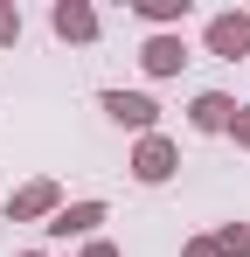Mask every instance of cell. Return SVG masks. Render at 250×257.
<instances>
[{
    "label": "cell",
    "instance_id": "obj_1",
    "mask_svg": "<svg viewBox=\"0 0 250 257\" xmlns=\"http://www.w3.org/2000/svg\"><path fill=\"white\" fill-rule=\"evenodd\" d=\"M97 111H104L111 125L139 132V139H146V132H160V104H153L146 90H104V97H97Z\"/></svg>",
    "mask_w": 250,
    "mask_h": 257
},
{
    "label": "cell",
    "instance_id": "obj_2",
    "mask_svg": "<svg viewBox=\"0 0 250 257\" xmlns=\"http://www.w3.org/2000/svg\"><path fill=\"white\" fill-rule=\"evenodd\" d=\"M174 167H181V146H174L167 132H146V139L132 146V181H139V188H160V181H174Z\"/></svg>",
    "mask_w": 250,
    "mask_h": 257
},
{
    "label": "cell",
    "instance_id": "obj_3",
    "mask_svg": "<svg viewBox=\"0 0 250 257\" xmlns=\"http://www.w3.org/2000/svg\"><path fill=\"white\" fill-rule=\"evenodd\" d=\"M104 222H111V209H104V202H63L42 229H49V243H70V236H83V243H90Z\"/></svg>",
    "mask_w": 250,
    "mask_h": 257
},
{
    "label": "cell",
    "instance_id": "obj_4",
    "mask_svg": "<svg viewBox=\"0 0 250 257\" xmlns=\"http://www.w3.org/2000/svg\"><path fill=\"white\" fill-rule=\"evenodd\" d=\"M56 209H63V188H56L49 174H35V181H21V188L7 195V222H49Z\"/></svg>",
    "mask_w": 250,
    "mask_h": 257
},
{
    "label": "cell",
    "instance_id": "obj_5",
    "mask_svg": "<svg viewBox=\"0 0 250 257\" xmlns=\"http://www.w3.org/2000/svg\"><path fill=\"white\" fill-rule=\"evenodd\" d=\"M202 42H208V56H222V63H243V56H250V14H243V7L215 14Z\"/></svg>",
    "mask_w": 250,
    "mask_h": 257
},
{
    "label": "cell",
    "instance_id": "obj_6",
    "mask_svg": "<svg viewBox=\"0 0 250 257\" xmlns=\"http://www.w3.org/2000/svg\"><path fill=\"white\" fill-rule=\"evenodd\" d=\"M49 28H56L63 42H97V28H104V21H97V7H90V0H56V7H49Z\"/></svg>",
    "mask_w": 250,
    "mask_h": 257
},
{
    "label": "cell",
    "instance_id": "obj_7",
    "mask_svg": "<svg viewBox=\"0 0 250 257\" xmlns=\"http://www.w3.org/2000/svg\"><path fill=\"white\" fill-rule=\"evenodd\" d=\"M181 63H188V42L181 35H146L139 42V70L146 77H181Z\"/></svg>",
    "mask_w": 250,
    "mask_h": 257
},
{
    "label": "cell",
    "instance_id": "obj_8",
    "mask_svg": "<svg viewBox=\"0 0 250 257\" xmlns=\"http://www.w3.org/2000/svg\"><path fill=\"white\" fill-rule=\"evenodd\" d=\"M229 118H236V97H229V90H202V97L188 104V125L195 132H229Z\"/></svg>",
    "mask_w": 250,
    "mask_h": 257
},
{
    "label": "cell",
    "instance_id": "obj_9",
    "mask_svg": "<svg viewBox=\"0 0 250 257\" xmlns=\"http://www.w3.org/2000/svg\"><path fill=\"white\" fill-rule=\"evenodd\" d=\"M215 250L222 257H250V222H222L215 229Z\"/></svg>",
    "mask_w": 250,
    "mask_h": 257
},
{
    "label": "cell",
    "instance_id": "obj_10",
    "mask_svg": "<svg viewBox=\"0 0 250 257\" xmlns=\"http://www.w3.org/2000/svg\"><path fill=\"white\" fill-rule=\"evenodd\" d=\"M14 42H21V7L0 0V49H14Z\"/></svg>",
    "mask_w": 250,
    "mask_h": 257
},
{
    "label": "cell",
    "instance_id": "obj_11",
    "mask_svg": "<svg viewBox=\"0 0 250 257\" xmlns=\"http://www.w3.org/2000/svg\"><path fill=\"white\" fill-rule=\"evenodd\" d=\"M229 139H236V146L250 153V104H236V118H229Z\"/></svg>",
    "mask_w": 250,
    "mask_h": 257
},
{
    "label": "cell",
    "instance_id": "obj_12",
    "mask_svg": "<svg viewBox=\"0 0 250 257\" xmlns=\"http://www.w3.org/2000/svg\"><path fill=\"white\" fill-rule=\"evenodd\" d=\"M181 257H222V250H215V236H188V243H181Z\"/></svg>",
    "mask_w": 250,
    "mask_h": 257
},
{
    "label": "cell",
    "instance_id": "obj_13",
    "mask_svg": "<svg viewBox=\"0 0 250 257\" xmlns=\"http://www.w3.org/2000/svg\"><path fill=\"white\" fill-rule=\"evenodd\" d=\"M83 257H118V243H111V236H90V243H83Z\"/></svg>",
    "mask_w": 250,
    "mask_h": 257
},
{
    "label": "cell",
    "instance_id": "obj_14",
    "mask_svg": "<svg viewBox=\"0 0 250 257\" xmlns=\"http://www.w3.org/2000/svg\"><path fill=\"white\" fill-rule=\"evenodd\" d=\"M21 257H49V250H21Z\"/></svg>",
    "mask_w": 250,
    "mask_h": 257
}]
</instances>
